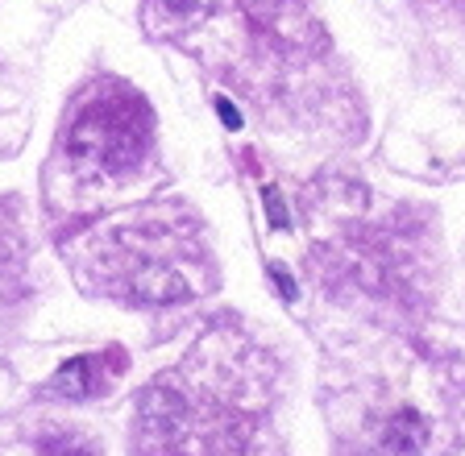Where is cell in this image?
<instances>
[{"mask_svg": "<svg viewBox=\"0 0 465 456\" xmlns=\"http://www.w3.org/2000/svg\"><path fill=\"white\" fill-rule=\"evenodd\" d=\"M262 199H266V212H271L274 228H287L291 216H287V204H282V191H279V187H266V191H262Z\"/></svg>", "mask_w": 465, "mask_h": 456, "instance_id": "4", "label": "cell"}, {"mask_svg": "<svg viewBox=\"0 0 465 456\" xmlns=\"http://www.w3.org/2000/svg\"><path fill=\"white\" fill-rule=\"evenodd\" d=\"M92 361L87 357H75V361H67V365L58 369V382H54V390L58 394H67V398H84V394H92Z\"/></svg>", "mask_w": 465, "mask_h": 456, "instance_id": "3", "label": "cell"}, {"mask_svg": "<svg viewBox=\"0 0 465 456\" xmlns=\"http://www.w3.org/2000/svg\"><path fill=\"white\" fill-rule=\"evenodd\" d=\"M134 295L150 303H166V299H183L187 282L179 278L174 270H163V266H145V270L134 274Z\"/></svg>", "mask_w": 465, "mask_h": 456, "instance_id": "2", "label": "cell"}, {"mask_svg": "<svg viewBox=\"0 0 465 456\" xmlns=\"http://www.w3.org/2000/svg\"><path fill=\"white\" fill-rule=\"evenodd\" d=\"M75 162L100 166V170H125L142 150V112L134 104H96L79 112L67 137Z\"/></svg>", "mask_w": 465, "mask_h": 456, "instance_id": "1", "label": "cell"}, {"mask_svg": "<svg viewBox=\"0 0 465 456\" xmlns=\"http://www.w3.org/2000/svg\"><path fill=\"white\" fill-rule=\"evenodd\" d=\"M271 278H274V286H279V295L287 303H295V282H291V274H287V266H271Z\"/></svg>", "mask_w": 465, "mask_h": 456, "instance_id": "6", "label": "cell"}, {"mask_svg": "<svg viewBox=\"0 0 465 456\" xmlns=\"http://www.w3.org/2000/svg\"><path fill=\"white\" fill-rule=\"evenodd\" d=\"M216 112H221V121H224V125H229V129H242V112H237V108H232L224 96L216 100Z\"/></svg>", "mask_w": 465, "mask_h": 456, "instance_id": "7", "label": "cell"}, {"mask_svg": "<svg viewBox=\"0 0 465 456\" xmlns=\"http://www.w3.org/2000/svg\"><path fill=\"white\" fill-rule=\"evenodd\" d=\"M46 456H92V448L79 440H46Z\"/></svg>", "mask_w": 465, "mask_h": 456, "instance_id": "5", "label": "cell"}]
</instances>
